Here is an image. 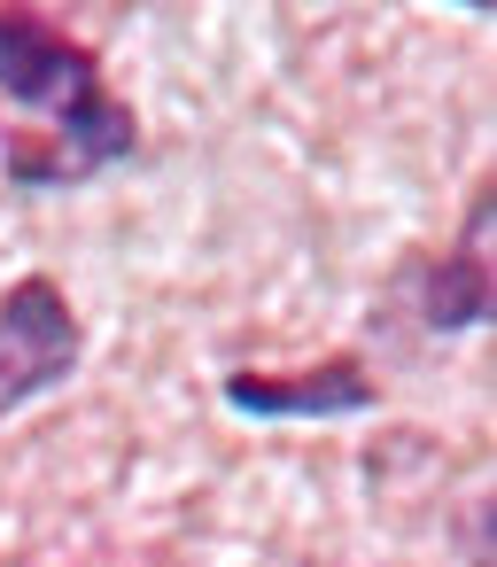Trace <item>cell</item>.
I'll use <instances>...</instances> for the list:
<instances>
[{"label": "cell", "mask_w": 497, "mask_h": 567, "mask_svg": "<svg viewBox=\"0 0 497 567\" xmlns=\"http://www.w3.org/2000/svg\"><path fill=\"white\" fill-rule=\"evenodd\" d=\"M0 94L17 110H32V117H48L40 141H9V156H0L9 179L32 187V195L86 187L94 172L125 164L133 141H141L133 110L110 94L102 63L71 32H55L32 9H17V0H0Z\"/></svg>", "instance_id": "6da1fadb"}, {"label": "cell", "mask_w": 497, "mask_h": 567, "mask_svg": "<svg viewBox=\"0 0 497 567\" xmlns=\"http://www.w3.org/2000/svg\"><path fill=\"white\" fill-rule=\"evenodd\" d=\"M79 350H86V334H79L63 280L24 272V280L0 288V420L48 389H63L79 373Z\"/></svg>", "instance_id": "7a4b0ae2"}, {"label": "cell", "mask_w": 497, "mask_h": 567, "mask_svg": "<svg viewBox=\"0 0 497 567\" xmlns=\"http://www.w3.org/2000/svg\"><path fill=\"white\" fill-rule=\"evenodd\" d=\"M226 404L249 412V420H334V412H373L381 389L358 358H327V365H303V373H226Z\"/></svg>", "instance_id": "3957f363"}, {"label": "cell", "mask_w": 497, "mask_h": 567, "mask_svg": "<svg viewBox=\"0 0 497 567\" xmlns=\"http://www.w3.org/2000/svg\"><path fill=\"white\" fill-rule=\"evenodd\" d=\"M489 218H497V195H489V179H482V195L466 203L458 241L420 272V311H427L435 334L489 327Z\"/></svg>", "instance_id": "277c9868"}]
</instances>
